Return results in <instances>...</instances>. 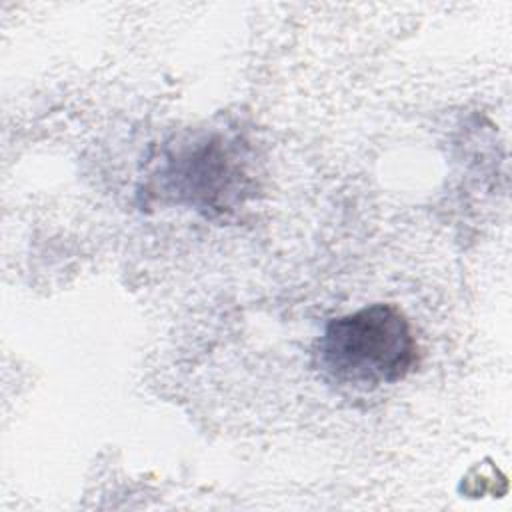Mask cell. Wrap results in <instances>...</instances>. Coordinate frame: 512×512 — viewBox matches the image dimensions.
I'll use <instances>...</instances> for the list:
<instances>
[{
  "label": "cell",
  "instance_id": "obj_1",
  "mask_svg": "<svg viewBox=\"0 0 512 512\" xmlns=\"http://www.w3.org/2000/svg\"><path fill=\"white\" fill-rule=\"evenodd\" d=\"M314 354L326 380L370 390L406 378L416 364L418 346L400 308L378 302L332 318Z\"/></svg>",
  "mask_w": 512,
  "mask_h": 512
}]
</instances>
